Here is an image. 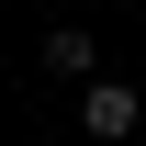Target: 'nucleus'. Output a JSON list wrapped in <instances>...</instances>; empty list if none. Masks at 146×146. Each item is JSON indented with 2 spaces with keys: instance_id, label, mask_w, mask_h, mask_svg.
I'll use <instances>...</instances> for the list:
<instances>
[{
  "instance_id": "1",
  "label": "nucleus",
  "mask_w": 146,
  "mask_h": 146,
  "mask_svg": "<svg viewBox=\"0 0 146 146\" xmlns=\"http://www.w3.org/2000/svg\"><path fill=\"white\" fill-rule=\"evenodd\" d=\"M79 124H90V135H135V90H124V79H90Z\"/></svg>"
},
{
  "instance_id": "2",
  "label": "nucleus",
  "mask_w": 146,
  "mask_h": 146,
  "mask_svg": "<svg viewBox=\"0 0 146 146\" xmlns=\"http://www.w3.org/2000/svg\"><path fill=\"white\" fill-rule=\"evenodd\" d=\"M90 56H101V45L79 34V23H68V34H45V68H56V79H90Z\"/></svg>"
}]
</instances>
